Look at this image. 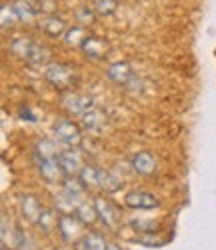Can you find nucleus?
<instances>
[{
	"instance_id": "obj_1",
	"label": "nucleus",
	"mask_w": 216,
	"mask_h": 250,
	"mask_svg": "<svg viewBox=\"0 0 216 250\" xmlns=\"http://www.w3.org/2000/svg\"><path fill=\"white\" fill-rule=\"evenodd\" d=\"M46 80L50 82V84L58 90H66L74 84V80H76V74L74 70L68 66V64H50L44 72Z\"/></svg>"
},
{
	"instance_id": "obj_2",
	"label": "nucleus",
	"mask_w": 216,
	"mask_h": 250,
	"mask_svg": "<svg viewBox=\"0 0 216 250\" xmlns=\"http://www.w3.org/2000/svg\"><path fill=\"white\" fill-rule=\"evenodd\" d=\"M54 136L58 138V142L66 144V146H78L82 140V132L72 120H58L54 124Z\"/></svg>"
},
{
	"instance_id": "obj_3",
	"label": "nucleus",
	"mask_w": 216,
	"mask_h": 250,
	"mask_svg": "<svg viewBox=\"0 0 216 250\" xmlns=\"http://www.w3.org/2000/svg\"><path fill=\"white\" fill-rule=\"evenodd\" d=\"M124 204L132 210H152V208H158L160 202L154 194H150L146 190H132L128 192L124 198Z\"/></svg>"
},
{
	"instance_id": "obj_4",
	"label": "nucleus",
	"mask_w": 216,
	"mask_h": 250,
	"mask_svg": "<svg viewBox=\"0 0 216 250\" xmlns=\"http://www.w3.org/2000/svg\"><path fill=\"white\" fill-rule=\"evenodd\" d=\"M82 224L78 216L74 214H60L58 216V232L60 236L64 238V242H76L80 236V230H82Z\"/></svg>"
},
{
	"instance_id": "obj_5",
	"label": "nucleus",
	"mask_w": 216,
	"mask_h": 250,
	"mask_svg": "<svg viewBox=\"0 0 216 250\" xmlns=\"http://www.w3.org/2000/svg\"><path fill=\"white\" fill-rule=\"evenodd\" d=\"M94 206H96V212H98V218L108 226V228H116L118 226V220H120V214L116 210V206L106 200L102 196H94Z\"/></svg>"
},
{
	"instance_id": "obj_6",
	"label": "nucleus",
	"mask_w": 216,
	"mask_h": 250,
	"mask_svg": "<svg viewBox=\"0 0 216 250\" xmlns=\"http://www.w3.org/2000/svg\"><path fill=\"white\" fill-rule=\"evenodd\" d=\"M58 164H60V168L64 174H68V176H74V174H80V170L84 168L82 166V158L80 154L74 150V148H68V150H62L58 156H56Z\"/></svg>"
},
{
	"instance_id": "obj_7",
	"label": "nucleus",
	"mask_w": 216,
	"mask_h": 250,
	"mask_svg": "<svg viewBox=\"0 0 216 250\" xmlns=\"http://www.w3.org/2000/svg\"><path fill=\"white\" fill-rule=\"evenodd\" d=\"M106 76L112 82H116V84H124V86H128L132 80H136V74L128 62H114V64H110V68L106 70Z\"/></svg>"
},
{
	"instance_id": "obj_8",
	"label": "nucleus",
	"mask_w": 216,
	"mask_h": 250,
	"mask_svg": "<svg viewBox=\"0 0 216 250\" xmlns=\"http://www.w3.org/2000/svg\"><path fill=\"white\" fill-rule=\"evenodd\" d=\"M84 188H86V186L82 184V180H80V178H72V176H68L66 180L62 182V194L66 196L74 206L82 204ZM74 210H76V208H74Z\"/></svg>"
},
{
	"instance_id": "obj_9",
	"label": "nucleus",
	"mask_w": 216,
	"mask_h": 250,
	"mask_svg": "<svg viewBox=\"0 0 216 250\" xmlns=\"http://www.w3.org/2000/svg\"><path fill=\"white\" fill-rule=\"evenodd\" d=\"M62 106L72 114H84L88 108H92V98L90 96H82V94H68L66 98H62Z\"/></svg>"
},
{
	"instance_id": "obj_10",
	"label": "nucleus",
	"mask_w": 216,
	"mask_h": 250,
	"mask_svg": "<svg viewBox=\"0 0 216 250\" xmlns=\"http://www.w3.org/2000/svg\"><path fill=\"white\" fill-rule=\"evenodd\" d=\"M132 168L134 172L142 174V176H150L154 170H156V158L150 154V152H138L132 156Z\"/></svg>"
},
{
	"instance_id": "obj_11",
	"label": "nucleus",
	"mask_w": 216,
	"mask_h": 250,
	"mask_svg": "<svg viewBox=\"0 0 216 250\" xmlns=\"http://www.w3.org/2000/svg\"><path fill=\"white\" fill-rule=\"evenodd\" d=\"M36 160H38V172L46 182H56L60 174H64L56 158H36Z\"/></svg>"
},
{
	"instance_id": "obj_12",
	"label": "nucleus",
	"mask_w": 216,
	"mask_h": 250,
	"mask_svg": "<svg viewBox=\"0 0 216 250\" xmlns=\"http://www.w3.org/2000/svg\"><path fill=\"white\" fill-rule=\"evenodd\" d=\"M80 48L84 50L86 56L92 58V60H100V58H104L106 52H108V44L104 42L102 38H98V36H88V38L84 40V44H82Z\"/></svg>"
},
{
	"instance_id": "obj_13",
	"label": "nucleus",
	"mask_w": 216,
	"mask_h": 250,
	"mask_svg": "<svg viewBox=\"0 0 216 250\" xmlns=\"http://www.w3.org/2000/svg\"><path fill=\"white\" fill-rule=\"evenodd\" d=\"M74 250H106V242L100 234L88 232L74 242Z\"/></svg>"
},
{
	"instance_id": "obj_14",
	"label": "nucleus",
	"mask_w": 216,
	"mask_h": 250,
	"mask_svg": "<svg viewBox=\"0 0 216 250\" xmlns=\"http://www.w3.org/2000/svg\"><path fill=\"white\" fill-rule=\"evenodd\" d=\"M20 212H22V216L26 220L36 222L38 216H40V212H42V208H40V204H38V200L34 196L24 194L22 198H20Z\"/></svg>"
},
{
	"instance_id": "obj_15",
	"label": "nucleus",
	"mask_w": 216,
	"mask_h": 250,
	"mask_svg": "<svg viewBox=\"0 0 216 250\" xmlns=\"http://www.w3.org/2000/svg\"><path fill=\"white\" fill-rule=\"evenodd\" d=\"M82 124H84V128H88V130H94V132H98V130H102L104 128V122H106V118H104V114L98 110V108H88L82 116Z\"/></svg>"
},
{
	"instance_id": "obj_16",
	"label": "nucleus",
	"mask_w": 216,
	"mask_h": 250,
	"mask_svg": "<svg viewBox=\"0 0 216 250\" xmlns=\"http://www.w3.org/2000/svg\"><path fill=\"white\" fill-rule=\"evenodd\" d=\"M24 60L28 62V64H32V66H46L48 60H50V52H48L46 46L34 42L32 48H30V52H28V56Z\"/></svg>"
},
{
	"instance_id": "obj_17",
	"label": "nucleus",
	"mask_w": 216,
	"mask_h": 250,
	"mask_svg": "<svg viewBox=\"0 0 216 250\" xmlns=\"http://www.w3.org/2000/svg\"><path fill=\"white\" fill-rule=\"evenodd\" d=\"M98 188H102L106 192H116L118 188H122V182L114 174L98 168Z\"/></svg>"
},
{
	"instance_id": "obj_18",
	"label": "nucleus",
	"mask_w": 216,
	"mask_h": 250,
	"mask_svg": "<svg viewBox=\"0 0 216 250\" xmlns=\"http://www.w3.org/2000/svg\"><path fill=\"white\" fill-rule=\"evenodd\" d=\"M40 28L44 30L48 36H60L64 30H66V24H64L62 18H56V16H48L40 22Z\"/></svg>"
},
{
	"instance_id": "obj_19",
	"label": "nucleus",
	"mask_w": 216,
	"mask_h": 250,
	"mask_svg": "<svg viewBox=\"0 0 216 250\" xmlns=\"http://www.w3.org/2000/svg\"><path fill=\"white\" fill-rule=\"evenodd\" d=\"M74 214L80 218V222H84V224H92L96 218H98V212H96V206H94V202L92 204H78L76 206V210H74Z\"/></svg>"
},
{
	"instance_id": "obj_20",
	"label": "nucleus",
	"mask_w": 216,
	"mask_h": 250,
	"mask_svg": "<svg viewBox=\"0 0 216 250\" xmlns=\"http://www.w3.org/2000/svg\"><path fill=\"white\" fill-rule=\"evenodd\" d=\"M36 224L40 226V230H42V232H50L54 226H58V220H56L54 210H50V208H42V212H40Z\"/></svg>"
},
{
	"instance_id": "obj_21",
	"label": "nucleus",
	"mask_w": 216,
	"mask_h": 250,
	"mask_svg": "<svg viewBox=\"0 0 216 250\" xmlns=\"http://www.w3.org/2000/svg\"><path fill=\"white\" fill-rule=\"evenodd\" d=\"M60 152L50 140H38L36 144V158H56Z\"/></svg>"
},
{
	"instance_id": "obj_22",
	"label": "nucleus",
	"mask_w": 216,
	"mask_h": 250,
	"mask_svg": "<svg viewBox=\"0 0 216 250\" xmlns=\"http://www.w3.org/2000/svg\"><path fill=\"white\" fill-rule=\"evenodd\" d=\"M14 10H16V14H18V20H24V22H30V20L34 18V8L28 4V2H24V0H14Z\"/></svg>"
},
{
	"instance_id": "obj_23",
	"label": "nucleus",
	"mask_w": 216,
	"mask_h": 250,
	"mask_svg": "<svg viewBox=\"0 0 216 250\" xmlns=\"http://www.w3.org/2000/svg\"><path fill=\"white\" fill-rule=\"evenodd\" d=\"M80 180L86 188L90 186H98V168H92V166H84L80 170Z\"/></svg>"
},
{
	"instance_id": "obj_24",
	"label": "nucleus",
	"mask_w": 216,
	"mask_h": 250,
	"mask_svg": "<svg viewBox=\"0 0 216 250\" xmlns=\"http://www.w3.org/2000/svg\"><path fill=\"white\" fill-rule=\"evenodd\" d=\"M64 38H66V42H68L70 46H82V44H84V40L88 38V36L84 34V30H82L80 26H74V28L66 30Z\"/></svg>"
},
{
	"instance_id": "obj_25",
	"label": "nucleus",
	"mask_w": 216,
	"mask_h": 250,
	"mask_svg": "<svg viewBox=\"0 0 216 250\" xmlns=\"http://www.w3.org/2000/svg\"><path fill=\"white\" fill-rule=\"evenodd\" d=\"M32 44H34V40H30V38H16L14 42L10 44V48H12L16 54H20L22 58H26L28 52H30V48H32Z\"/></svg>"
},
{
	"instance_id": "obj_26",
	"label": "nucleus",
	"mask_w": 216,
	"mask_h": 250,
	"mask_svg": "<svg viewBox=\"0 0 216 250\" xmlns=\"http://www.w3.org/2000/svg\"><path fill=\"white\" fill-rule=\"evenodd\" d=\"M16 20H18V14H16L14 6H10V4H2V28L12 26Z\"/></svg>"
},
{
	"instance_id": "obj_27",
	"label": "nucleus",
	"mask_w": 216,
	"mask_h": 250,
	"mask_svg": "<svg viewBox=\"0 0 216 250\" xmlns=\"http://www.w3.org/2000/svg\"><path fill=\"white\" fill-rule=\"evenodd\" d=\"M96 10L100 14H112L116 10V0H96Z\"/></svg>"
},
{
	"instance_id": "obj_28",
	"label": "nucleus",
	"mask_w": 216,
	"mask_h": 250,
	"mask_svg": "<svg viewBox=\"0 0 216 250\" xmlns=\"http://www.w3.org/2000/svg\"><path fill=\"white\" fill-rule=\"evenodd\" d=\"M76 16H78V20H80V22H92L94 12H92L90 8H80V10L76 12Z\"/></svg>"
},
{
	"instance_id": "obj_29",
	"label": "nucleus",
	"mask_w": 216,
	"mask_h": 250,
	"mask_svg": "<svg viewBox=\"0 0 216 250\" xmlns=\"http://www.w3.org/2000/svg\"><path fill=\"white\" fill-rule=\"evenodd\" d=\"M106 250H122V248L116 246V244H106Z\"/></svg>"
}]
</instances>
